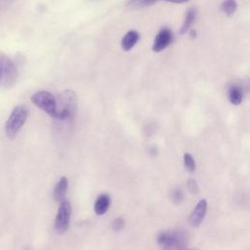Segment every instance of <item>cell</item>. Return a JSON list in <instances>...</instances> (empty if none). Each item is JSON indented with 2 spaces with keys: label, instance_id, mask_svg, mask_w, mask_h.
I'll return each mask as SVG.
<instances>
[{
  "label": "cell",
  "instance_id": "cell-5",
  "mask_svg": "<svg viewBox=\"0 0 250 250\" xmlns=\"http://www.w3.org/2000/svg\"><path fill=\"white\" fill-rule=\"evenodd\" d=\"M71 215V204L67 199L60 201V206L55 220V229L58 233L63 234L68 229Z\"/></svg>",
  "mask_w": 250,
  "mask_h": 250
},
{
  "label": "cell",
  "instance_id": "cell-16",
  "mask_svg": "<svg viewBox=\"0 0 250 250\" xmlns=\"http://www.w3.org/2000/svg\"><path fill=\"white\" fill-rule=\"evenodd\" d=\"M170 198H171V201L176 204V205H179L183 202L184 198H185V195H184V192L181 188H173L170 192Z\"/></svg>",
  "mask_w": 250,
  "mask_h": 250
},
{
  "label": "cell",
  "instance_id": "cell-8",
  "mask_svg": "<svg viewBox=\"0 0 250 250\" xmlns=\"http://www.w3.org/2000/svg\"><path fill=\"white\" fill-rule=\"evenodd\" d=\"M206 212H207V201L205 199H200L195 205V207L193 208L189 216V219H188L189 225L192 228H198L203 222Z\"/></svg>",
  "mask_w": 250,
  "mask_h": 250
},
{
  "label": "cell",
  "instance_id": "cell-13",
  "mask_svg": "<svg viewBox=\"0 0 250 250\" xmlns=\"http://www.w3.org/2000/svg\"><path fill=\"white\" fill-rule=\"evenodd\" d=\"M195 18H196V10L194 8H189L186 13L185 20H184L183 25L181 27V33L182 34L186 33L189 29V27L192 24V22L194 21Z\"/></svg>",
  "mask_w": 250,
  "mask_h": 250
},
{
  "label": "cell",
  "instance_id": "cell-6",
  "mask_svg": "<svg viewBox=\"0 0 250 250\" xmlns=\"http://www.w3.org/2000/svg\"><path fill=\"white\" fill-rule=\"evenodd\" d=\"M173 41V33L169 27H163L159 30L157 35L154 38L152 44V51L155 53H159L166 49L171 42Z\"/></svg>",
  "mask_w": 250,
  "mask_h": 250
},
{
  "label": "cell",
  "instance_id": "cell-19",
  "mask_svg": "<svg viewBox=\"0 0 250 250\" xmlns=\"http://www.w3.org/2000/svg\"><path fill=\"white\" fill-rule=\"evenodd\" d=\"M162 250H194V249H189L186 247V244L182 243H172V244H167L162 247Z\"/></svg>",
  "mask_w": 250,
  "mask_h": 250
},
{
  "label": "cell",
  "instance_id": "cell-15",
  "mask_svg": "<svg viewBox=\"0 0 250 250\" xmlns=\"http://www.w3.org/2000/svg\"><path fill=\"white\" fill-rule=\"evenodd\" d=\"M220 8L224 14H226L227 16H231L236 11L237 3L235 0H224Z\"/></svg>",
  "mask_w": 250,
  "mask_h": 250
},
{
  "label": "cell",
  "instance_id": "cell-2",
  "mask_svg": "<svg viewBox=\"0 0 250 250\" xmlns=\"http://www.w3.org/2000/svg\"><path fill=\"white\" fill-rule=\"evenodd\" d=\"M18 76L17 64L7 55L0 52V89H8L14 86Z\"/></svg>",
  "mask_w": 250,
  "mask_h": 250
},
{
  "label": "cell",
  "instance_id": "cell-20",
  "mask_svg": "<svg viewBox=\"0 0 250 250\" xmlns=\"http://www.w3.org/2000/svg\"><path fill=\"white\" fill-rule=\"evenodd\" d=\"M124 225H125V221L123 220V218L118 217V218L114 219V221L112 222V229L114 230L118 231V230H121L123 229Z\"/></svg>",
  "mask_w": 250,
  "mask_h": 250
},
{
  "label": "cell",
  "instance_id": "cell-17",
  "mask_svg": "<svg viewBox=\"0 0 250 250\" xmlns=\"http://www.w3.org/2000/svg\"><path fill=\"white\" fill-rule=\"evenodd\" d=\"M184 165L188 172L193 173L195 171V161L191 154H189L188 152H186L184 154Z\"/></svg>",
  "mask_w": 250,
  "mask_h": 250
},
{
  "label": "cell",
  "instance_id": "cell-10",
  "mask_svg": "<svg viewBox=\"0 0 250 250\" xmlns=\"http://www.w3.org/2000/svg\"><path fill=\"white\" fill-rule=\"evenodd\" d=\"M67 188H68V179L64 176H62L58 183L56 184V187L54 188V199L56 201H62L67 191Z\"/></svg>",
  "mask_w": 250,
  "mask_h": 250
},
{
  "label": "cell",
  "instance_id": "cell-3",
  "mask_svg": "<svg viewBox=\"0 0 250 250\" xmlns=\"http://www.w3.org/2000/svg\"><path fill=\"white\" fill-rule=\"evenodd\" d=\"M28 116V109L24 105H17L12 110L6 125L5 131L9 139H14L25 123Z\"/></svg>",
  "mask_w": 250,
  "mask_h": 250
},
{
  "label": "cell",
  "instance_id": "cell-14",
  "mask_svg": "<svg viewBox=\"0 0 250 250\" xmlns=\"http://www.w3.org/2000/svg\"><path fill=\"white\" fill-rule=\"evenodd\" d=\"M157 1L159 0H129L126 4V7L130 10H139L149 7Z\"/></svg>",
  "mask_w": 250,
  "mask_h": 250
},
{
  "label": "cell",
  "instance_id": "cell-22",
  "mask_svg": "<svg viewBox=\"0 0 250 250\" xmlns=\"http://www.w3.org/2000/svg\"><path fill=\"white\" fill-rule=\"evenodd\" d=\"M163 1H167V2H171V3H176V4H180V3H185L188 0H163Z\"/></svg>",
  "mask_w": 250,
  "mask_h": 250
},
{
  "label": "cell",
  "instance_id": "cell-1",
  "mask_svg": "<svg viewBox=\"0 0 250 250\" xmlns=\"http://www.w3.org/2000/svg\"><path fill=\"white\" fill-rule=\"evenodd\" d=\"M57 101V110H58V120H67L71 119L75 114L77 107V97L74 91L64 90L56 97Z\"/></svg>",
  "mask_w": 250,
  "mask_h": 250
},
{
  "label": "cell",
  "instance_id": "cell-11",
  "mask_svg": "<svg viewBox=\"0 0 250 250\" xmlns=\"http://www.w3.org/2000/svg\"><path fill=\"white\" fill-rule=\"evenodd\" d=\"M140 38V34L136 30L128 31L121 40V48L124 51H130L138 42Z\"/></svg>",
  "mask_w": 250,
  "mask_h": 250
},
{
  "label": "cell",
  "instance_id": "cell-7",
  "mask_svg": "<svg viewBox=\"0 0 250 250\" xmlns=\"http://www.w3.org/2000/svg\"><path fill=\"white\" fill-rule=\"evenodd\" d=\"M157 243L163 247L167 244L172 243H182L186 244V236L183 232L175 231V230H165L158 234Z\"/></svg>",
  "mask_w": 250,
  "mask_h": 250
},
{
  "label": "cell",
  "instance_id": "cell-9",
  "mask_svg": "<svg viewBox=\"0 0 250 250\" xmlns=\"http://www.w3.org/2000/svg\"><path fill=\"white\" fill-rule=\"evenodd\" d=\"M109 206H110L109 195L106 193H103L100 196H98V198L95 201V204H94L95 213L99 216L104 215L108 210Z\"/></svg>",
  "mask_w": 250,
  "mask_h": 250
},
{
  "label": "cell",
  "instance_id": "cell-12",
  "mask_svg": "<svg viewBox=\"0 0 250 250\" xmlns=\"http://www.w3.org/2000/svg\"><path fill=\"white\" fill-rule=\"evenodd\" d=\"M242 99H243V92L241 88L237 85H231L229 89V102L234 105H238L241 104Z\"/></svg>",
  "mask_w": 250,
  "mask_h": 250
},
{
  "label": "cell",
  "instance_id": "cell-4",
  "mask_svg": "<svg viewBox=\"0 0 250 250\" xmlns=\"http://www.w3.org/2000/svg\"><path fill=\"white\" fill-rule=\"evenodd\" d=\"M31 102L51 117L58 118L56 97L48 91H38L31 96Z\"/></svg>",
  "mask_w": 250,
  "mask_h": 250
},
{
  "label": "cell",
  "instance_id": "cell-18",
  "mask_svg": "<svg viewBox=\"0 0 250 250\" xmlns=\"http://www.w3.org/2000/svg\"><path fill=\"white\" fill-rule=\"evenodd\" d=\"M188 189L191 194H198L199 193V187L197 182L194 179L188 180Z\"/></svg>",
  "mask_w": 250,
  "mask_h": 250
},
{
  "label": "cell",
  "instance_id": "cell-21",
  "mask_svg": "<svg viewBox=\"0 0 250 250\" xmlns=\"http://www.w3.org/2000/svg\"><path fill=\"white\" fill-rule=\"evenodd\" d=\"M13 2L14 0H0V9L1 10L7 9Z\"/></svg>",
  "mask_w": 250,
  "mask_h": 250
}]
</instances>
